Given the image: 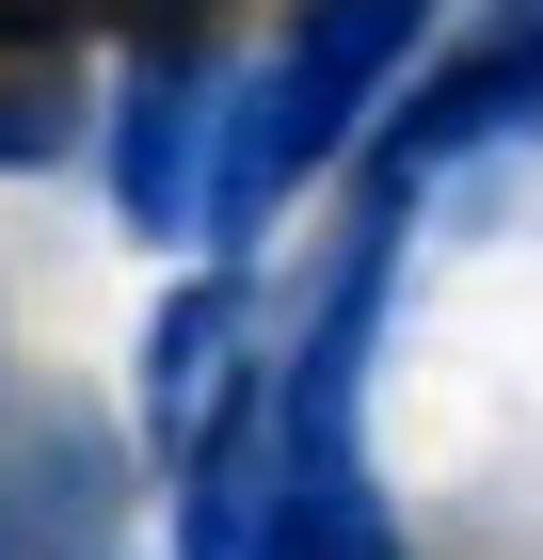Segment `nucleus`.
I'll return each mask as SVG.
<instances>
[{
  "mask_svg": "<svg viewBox=\"0 0 543 560\" xmlns=\"http://www.w3.org/2000/svg\"><path fill=\"white\" fill-rule=\"evenodd\" d=\"M432 0H320L288 33V65H256L240 96H224V161H209V257H240L256 224H272V192L288 176H320L335 144L383 113V81L416 65Z\"/></svg>",
  "mask_w": 543,
  "mask_h": 560,
  "instance_id": "obj_1",
  "label": "nucleus"
},
{
  "mask_svg": "<svg viewBox=\"0 0 543 560\" xmlns=\"http://www.w3.org/2000/svg\"><path fill=\"white\" fill-rule=\"evenodd\" d=\"M224 65L192 33L176 48H144L128 65V96H113V209L144 224V241H209V161H224Z\"/></svg>",
  "mask_w": 543,
  "mask_h": 560,
  "instance_id": "obj_2",
  "label": "nucleus"
},
{
  "mask_svg": "<svg viewBox=\"0 0 543 560\" xmlns=\"http://www.w3.org/2000/svg\"><path fill=\"white\" fill-rule=\"evenodd\" d=\"M224 400H256V385H240V289L209 272V289H176L161 320H144V448L192 465Z\"/></svg>",
  "mask_w": 543,
  "mask_h": 560,
  "instance_id": "obj_3",
  "label": "nucleus"
},
{
  "mask_svg": "<svg viewBox=\"0 0 543 560\" xmlns=\"http://www.w3.org/2000/svg\"><path fill=\"white\" fill-rule=\"evenodd\" d=\"M81 144V96H64V65L48 48H0V176H48Z\"/></svg>",
  "mask_w": 543,
  "mask_h": 560,
  "instance_id": "obj_4",
  "label": "nucleus"
},
{
  "mask_svg": "<svg viewBox=\"0 0 543 560\" xmlns=\"http://www.w3.org/2000/svg\"><path fill=\"white\" fill-rule=\"evenodd\" d=\"M81 16H113V33H144V48H176V33H209L224 0H81Z\"/></svg>",
  "mask_w": 543,
  "mask_h": 560,
  "instance_id": "obj_5",
  "label": "nucleus"
},
{
  "mask_svg": "<svg viewBox=\"0 0 543 560\" xmlns=\"http://www.w3.org/2000/svg\"><path fill=\"white\" fill-rule=\"evenodd\" d=\"M528 16H543V0H528Z\"/></svg>",
  "mask_w": 543,
  "mask_h": 560,
  "instance_id": "obj_6",
  "label": "nucleus"
}]
</instances>
